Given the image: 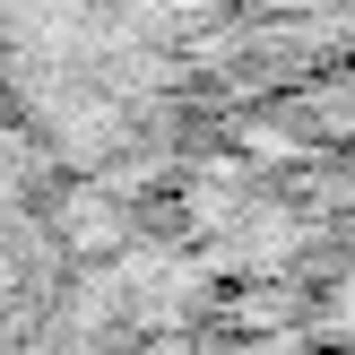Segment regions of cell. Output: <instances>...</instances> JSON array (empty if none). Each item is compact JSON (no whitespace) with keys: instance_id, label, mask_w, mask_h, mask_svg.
I'll return each mask as SVG.
<instances>
[{"instance_id":"cell-1","label":"cell","mask_w":355,"mask_h":355,"mask_svg":"<svg viewBox=\"0 0 355 355\" xmlns=\"http://www.w3.org/2000/svg\"><path fill=\"white\" fill-rule=\"evenodd\" d=\"M17 295H26V243H17L9 200H0V347H9V329H17Z\"/></svg>"}]
</instances>
